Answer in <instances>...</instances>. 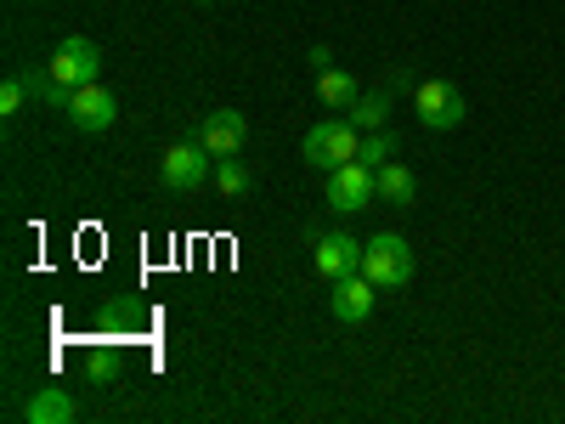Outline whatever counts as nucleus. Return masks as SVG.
I'll return each instance as SVG.
<instances>
[{
    "label": "nucleus",
    "instance_id": "2",
    "mask_svg": "<svg viewBox=\"0 0 565 424\" xmlns=\"http://www.w3.org/2000/svg\"><path fill=\"white\" fill-rule=\"evenodd\" d=\"M362 272L380 283V289H407L413 283V244L402 232H380V239L362 244Z\"/></svg>",
    "mask_w": 565,
    "mask_h": 424
},
{
    "label": "nucleus",
    "instance_id": "17",
    "mask_svg": "<svg viewBox=\"0 0 565 424\" xmlns=\"http://www.w3.org/2000/svg\"><path fill=\"white\" fill-rule=\"evenodd\" d=\"M356 159L373 165V170L391 165V159H396V136H391V130H362V153H356Z\"/></svg>",
    "mask_w": 565,
    "mask_h": 424
},
{
    "label": "nucleus",
    "instance_id": "6",
    "mask_svg": "<svg viewBox=\"0 0 565 424\" xmlns=\"http://www.w3.org/2000/svg\"><path fill=\"white\" fill-rule=\"evenodd\" d=\"M210 176H215V153L204 148V141H181V148H170L159 159V181L170 187V193H199Z\"/></svg>",
    "mask_w": 565,
    "mask_h": 424
},
{
    "label": "nucleus",
    "instance_id": "3",
    "mask_svg": "<svg viewBox=\"0 0 565 424\" xmlns=\"http://www.w3.org/2000/svg\"><path fill=\"white\" fill-rule=\"evenodd\" d=\"M413 108H418V125L424 130H458L469 103H463V91L452 80H424L413 85Z\"/></svg>",
    "mask_w": 565,
    "mask_h": 424
},
{
    "label": "nucleus",
    "instance_id": "18",
    "mask_svg": "<svg viewBox=\"0 0 565 424\" xmlns=\"http://www.w3.org/2000/svg\"><path fill=\"white\" fill-rule=\"evenodd\" d=\"M29 85H34V80H23V74H12L7 85H0V119H18V114H23V103H29Z\"/></svg>",
    "mask_w": 565,
    "mask_h": 424
},
{
    "label": "nucleus",
    "instance_id": "10",
    "mask_svg": "<svg viewBox=\"0 0 565 424\" xmlns=\"http://www.w3.org/2000/svg\"><path fill=\"white\" fill-rule=\"evenodd\" d=\"M199 141H204V148H210L215 159H226V153H244V141H249V119H244L238 108H215V114L204 119Z\"/></svg>",
    "mask_w": 565,
    "mask_h": 424
},
{
    "label": "nucleus",
    "instance_id": "15",
    "mask_svg": "<svg viewBox=\"0 0 565 424\" xmlns=\"http://www.w3.org/2000/svg\"><path fill=\"white\" fill-rule=\"evenodd\" d=\"M356 130H385V119H391V97L385 91H367V97H356V108L345 114Z\"/></svg>",
    "mask_w": 565,
    "mask_h": 424
},
{
    "label": "nucleus",
    "instance_id": "4",
    "mask_svg": "<svg viewBox=\"0 0 565 424\" xmlns=\"http://www.w3.org/2000/svg\"><path fill=\"white\" fill-rule=\"evenodd\" d=\"M45 74H52L57 85H68V91L97 85V74H103V52H97V40H85V34L57 40V52H52V63H45Z\"/></svg>",
    "mask_w": 565,
    "mask_h": 424
},
{
    "label": "nucleus",
    "instance_id": "12",
    "mask_svg": "<svg viewBox=\"0 0 565 424\" xmlns=\"http://www.w3.org/2000/svg\"><path fill=\"white\" fill-rule=\"evenodd\" d=\"M136 328H141V306H136V300L114 295V300L97 306V335H103V340H130Z\"/></svg>",
    "mask_w": 565,
    "mask_h": 424
},
{
    "label": "nucleus",
    "instance_id": "1",
    "mask_svg": "<svg viewBox=\"0 0 565 424\" xmlns=\"http://www.w3.org/2000/svg\"><path fill=\"white\" fill-rule=\"evenodd\" d=\"M306 165L311 170H340V165H351L356 153H362V130L351 125V119H317L311 130H306Z\"/></svg>",
    "mask_w": 565,
    "mask_h": 424
},
{
    "label": "nucleus",
    "instance_id": "7",
    "mask_svg": "<svg viewBox=\"0 0 565 424\" xmlns=\"http://www.w3.org/2000/svg\"><path fill=\"white\" fill-rule=\"evenodd\" d=\"M119 119V97L108 85H79L74 91V103H68V125L74 130H85V136H97V130H108Z\"/></svg>",
    "mask_w": 565,
    "mask_h": 424
},
{
    "label": "nucleus",
    "instance_id": "9",
    "mask_svg": "<svg viewBox=\"0 0 565 424\" xmlns=\"http://www.w3.org/2000/svg\"><path fill=\"white\" fill-rule=\"evenodd\" d=\"M311 261H317V272H322L328 283H340V277L362 272V244L351 239V232H322L317 250H311Z\"/></svg>",
    "mask_w": 565,
    "mask_h": 424
},
{
    "label": "nucleus",
    "instance_id": "19",
    "mask_svg": "<svg viewBox=\"0 0 565 424\" xmlns=\"http://www.w3.org/2000/svg\"><path fill=\"white\" fill-rule=\"evenodd\" d=\"M306 63L322 74V68H334V52H328V45H311V52H306Z\"/></svg>",
    "mask_w": 565,
    "mask_h": 424
},
{
    "label": "nucleus",
    "instance_id": "13",
    "mask_svg": "<svg viewBox=\"0 0 565 424\" xmlns=\"http://www.w3.org/2000/svg\"><path fill=\"white\" fill-rule=\"evenodd\" d=\"M373 181H380V199H385V204H396V210L418 199V176H413V170H407L402 159L380 165V170H373Z\"/></svg>",
    "mask_w": 565,
    "mask_h": 424
},
{
    "label": "nucleus",
    "instance_id": "11",
    "mask_svg": "<svg viewBox=\"0 0 565 424\" xmlns=\"http://www.w3.org/2000/svg\"><path fill=\"white\" fill-rule=\"evenodd\" d=\"M23 418H29V424H74V418H79V402H74L63 385H40V391L23 402Z\"/></svg>",
    "mask_w": 565,
    "mask_h": 424
},
{
    "label": "nucleus",
    "instance_id": "5",
    "mask_svg": "<svg viewBox=\"0 0 565 424\" xmlns=\"http://www.w3.org/2000/svg\"><path fill=\"white\" fill-rule=\"evenodd\" d=\"M328 210H340V215H362L373 199H380V181H373V165L351 159L340 170H328Z\"/></svg>",
    "mask_w": 565,
    "mask_h": 424
},
{
    "label": "nucleus",
    "instance_id": "8",
    "mask_svg": "<svg viewBox=\"0 0 565 424\" xmlns=\"http://www.w3.org/2000/svg\"><path fill=\"white\" fill-rule=\"evenodd\" d=\"M373 300H380V283H373L367 272H351V277H340L334 283V295H328V311H334L340 322H367L373 317Z\"/></svg>",
    "mask_w": 565,
    "mask_h": 424
},
{
    "label": "nucleus",
    "instance_id": "14",
    "mask_svg": "<svg viewBox=\"0 0 565 424\" xmlns=\"http://www.w3.org/2000/svg\"><path fill=\"white\" fill-rule=\"evenodd\" d=\"M317 97H322V108H356V80L345 74V68H322L317 74Z\"/></svg>",
    "mask_w": 565,
    "mask_h": 424
},
{
    "label": "nucleus",
    "instance_id": "20",
    "mask_svg": "<svg viewBox=\"0 0 565 424\" xmlns=\"http://www.w3.org/2000/svg\"><path fill=\"white\" fill-rule=\"evenodd\" d=\"M199 7H210V0H199Z\"/></svg>",
    "mask_w": 565,
    "mask_h": 424
},
{
    "label": "nucleus",
    "instance_id": "16",
    "mask_svg": "<svg viewBox=\"0 0 565 424\" xmlns=\"http://www.w3.org/2000/svg\"><path fill=\"white\" fill-rule=\"evenodd\" d=\"M215 187H221V199H244V193H249V170H244L238 153L215 159Z\"/></svg>",
    "mask_w": 565,
    "mask_h": 424
}]
</instances>
